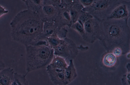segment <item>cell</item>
Instances as JSON below:
<instances>
[{
  "label": "cell",
  "instance_id": "obj_1",
  "mask_svg": "<svg viewBox=\"0 0 130 85\" xmlns=\"http://www.w3.org/2000/svg\"><path fill=\"white\" fill-rule=\"evenodd\" d=\"M44 22L38 14L28 9L19 12L10 23L14 40L25 46L42 34Z\"/></svg>",
  "mask_w": 130,
  "mask_h": 85
},
{
  "label": "cell",
  "instance_id": "obj_2",
  "mask_svg": "<svg viewBox=\"0 0 130 85\" xmlns=\"http://www.w3.org/2000/svg\"><path fill=\"white\" fill-rule=\"evenodd\" d=\"M25 47L26 75L30 72L46 67L54 55V49L48 45H29Z\"/></svg>",
  "mask_w": 130,
  "mask_h": 85
},
{
  "label": "cell",
  "instance_id": "obj_3",
  "mask_svg": "<svg viewBox=\"0 0 130 85\" xmlns=\"http://www.w3.org/2000/svg\"><path fill=\"white\" fill-rule=\"evenodd\" d=\"M127 20L106 19L101 21L100 37L104 40L118 44L124 42L130 36Z\"/></svg>",
  "mask_w": 130,
  "mask_h": 85
},
{
  "label": "cell",
  "instance_id": "obj_4",
  "mask_svg": "<svg viewBox=\"0 0 130 85\" xmlns=\"http://www.w3.org/2000/svg\"><path fill=\"white\" fill-rule=\"evenodd\" d=\"M118 0H94L89 6L82 10L101 21L106 19L114 8Z\"/></svg>",
  "mask_w": 130,
  "mask_h": 85
},
{
  "label": "cell",
  "instance_id": "obj_5",
  "mask_svg": "<svg viewBox=\"0 0 130 85\" xmlns=\"http://www.w3.org/2000/svg\"><path fill=\"white\" fill-rule=\"evenodd\" d=\"M78 52L75 44L67 37L63 39L59 45L54 49V55L62 57L66 61L73 60L76 57Z\"/></svg>",
  "mask_w": 130,
  "mask_h": 85
},
{
  "label": "cell",
  "instance_id": "obj_6",
  "mask_svg": "<svg viewBox=\"0 0 130 85\" xmlns=\"http://www.w3.org/2000/svg\"><path fill=\"white\" fill-rule=\"evenodd\" d=\"M59 6L55 0H44L43 4L37 13L44 22H53L58 13Z\"/></svg>",
  "mask_w": 130,
  "mask_h": 85
},
{
  "label": "cell",
  "instance_id": "obj_7",
  "mask_svg": "<svg viewBox=\"0 0 130 85\" xmlns=\"http://www.w3.org/2000/svg\"><path fill=\"white\" fill-rule=\"evenodd\" d=\"M101 21L93 17L83 24L84 31L83 36L85 40L93 41L99 37L101 34Z\"/></svg>",
  "mask_w": 130,
  "mask_h": 85
},
{
  "label": "cell",
  "instance_id": "obj_8",
  "mask_svg": "<svg viewBox=\"0 0 130 85\" xmlns=\"http://www.w3.org/2000/svg\"><path fill=\"white\" fill-rule=\"evenodd\" d=\"M130 2L118 0L116 5L106 19L127 20L130 17Z\"/></svg>",
  "mask_w": 130,
  "mask_h": 85
},
{
  "label": "cell",
  "instance_id": "obj_9",
  "mask_svg": "<svg viewBox=\"0 0 130 85\" xmlns=\"http://www.w3.org/2000/svg\"><path fill=\"white\" fill-rule=\"evenodd\" d=\"M54 22L55 25L59 29L65 27L66 26L70 28L72 22L69 9L59 6L58 13Z\"/></svg>",
  "mask_w": 130,
  "mask_h": 85
},
{
  "label": "cell",
  "instance_id": "obj_10",
  "mask_svg": "<svg viewBox=\"0 0 130 85\" xmlns=\"http://www.w3.org/2000/svg\"><path fill=\"white\" fill-rule=\"evenodd\" d=\"M46 71L50 80L55 85H66L64 76V71L52 69L48 66Z\"/></svg>",
  "mask_w": 130,
  "mask_h": 85
},
{
  "label": "cell",
  "instance_id": "obj_11",
  "mask_svg": "<svg viewBox=\"0 0 130 85\" xmlns=\"http://www.w3.org/2000/svg\"><path fill=\"white\" fill-rule=\"evenodd\" d=\"M83 7L79 0H73L72 3L68 8L70 11L72 24L78 21Z\"/></svg>",
  "mask_w": 130,
  "mask_h": 85
},
{
  "label": "cell",
  "instance_id": "obj_12",
  "mask_svg": "<svg viewBox=\"0 0 130 85\" xmlns=\"http://www.w3.org/2000/svg\"><path fill=\"white\" fill-rule=\"evenodd\" d=\"M14 71L10 67L4 68L0 72V85H11L14 80Z\"/></svg>",
  "mask_w": 130,
  "mask_h": 85
},
{
  "label": "cell",
  "instance_id": "obj_13",
  "mask_svg": "<svg viewBox=\"0 0 130 85\" xmlns=\"http://www.w3.org/2000/svg\"><path fill=\"white\" fill-rule=\"evenodd\" d=\"M69 61V64L65 69L64 73L66 85L71 82L77 76L73 60H70Z\"/></svg>",
  "mask_w": 130,
  "mask_h": 85
},
{
  "label": "cell",
  "instance_id": "obj_14",
  "mask_svg": "<svg viewBox=\"0 0 130 85\" xmlns=\"http://www.w3.org/2000/svg\"><path fill=\"white\" fill-rule=\"evenodd\" d=\"M68 65L64 58L54 55L52 61L48 66L53 69L64 71Z\"/></svg>",
  "mask_w": 130,
  "mask_h": 85
},
{
  "label": "cell",
  "instance_id": "obj_15",
  "mask_svg": "<svg viewBox=\"0 0 130 85\" xmlns=\"http://www.w3.org/2000/svg\"><path fill=\"white\" fill-rule=\"evenodd\" d=\"M58 29L55 25L54 22H44L43 27V35L47 38L57 34Z\"/></svg>",
  "mask_w": 130,
  "mask_h": 85
},
{
  "label": "cell",
  "instance_id": "obj_16",
  "mask_svg": "<svg viewBox=\"0 0 130 85\" xmlns=\"http://www.w3.org/2000/svg\"><path fill=\"white\" fill-rule=\"evenodd\" d=\"M28 10L37 13L42 6L44 0H23Z\"/></svg>",
  "mask_w": 130,
  "mask_h": 85
},
{
  "label": "cell",
  "instance_id": "obj_17",
  "mask_svg": "<svg viewBox=\"0 0 130 85\" xmlns=\"http://www.w3.org/2000/svg\"><path fill=\"white\" fill-rule=\"evenodd\" d=\"M26 75L15 72L14 80L11 85H28V82L26 78Z\"/></svg>",
  "mask_w": 130,
  "mask_h": 85
},
{
  "label": "cell",
  "instance_id": "obj_18",
  "mask_svg": "<svg viewBox=\"0 0 130 85\" xmlns=\"http://www.w3.org/2000/svg\"><path fill=\"white\" fill-rule=\"evenodd\" d=\"M62 39L56 34L47 38V41L49 46L54 49L59 45Z\"/></svg>",
  "mask_w": 130,
  "mask_h": 85
},
{
  "label": "cell",
  "instance_id": "obj_19",
  "mask_svg": "<svg viewBox=\"0 0 130 85\" xmlns=\"http://www.w3.org/2000/svg\"><path fill=\"white\" fill-rule=\"evenodd\" d=\"M116 56L113 54L110 53L106 54L104 57L103 63L105 66L111 67L113 66L116 63Z\"/></svg>",
  "mask_w": 130,
  "mask_h": 85
},
{
  "label": "cell",
  "instance_id": "obj_20",
  "mask_svg": "<svg viewBox=\"0 0 130 85\" xmlns=\"http://www.w3.org/2000/svg\"><path fill=\"white\" fill-rule=\"evenodd\" d=\"M70 28L73 29L83 37L84 34V31L83 25L80 22L77 21L73 24Z\"/></svg>",
  "mask_w": 130,
  "mask_h": 85
},
{
  "label": "cell",
  "instance_id": "obj_21",
  "mask_svg": "<svg viewBox=\"0 0 130 85\" xmlns=\"http://www.w3.org/2000/svg\"><path fill=\"white\" fill-rule=\"evenodd\" d=\"M93 17H94L89 13L82 10L80 14L78 21L83 25L86 22Z\"/></svg>",
  "mask_w": 130,
  "mask_h": 85
},
{
  "label": "cell",
  "instance_id": "obj_22",
  "mask_svg": "<svg viewBox=\"0 0 130 85\" xmlns=\"http://www.w3.org/2000/svg\"><path fill=\"white\" fill-rule=\"evenodd\" d=\"M113 54L115 56H120L122 53V49L119 48H116L114 49Z\"/></svg>",
  "mask_w": 130,
  "mask_h": 85
},
{
  "label": "cell",
  "instance_id": "obj_23",
  "mask_svg": "<svg viewBox=\"0 0 130 85\" xmlns=\"http://www.w3.org/2000/svg\"><path fill=\"white\" fill-rule=\"evenodd\" d=\"M122 83L124 85H129V74H127L122 79Z\"/></svg>",
  "mask_w": 130,
  "mask_h": 85
},
{
  "label": "cell",
  "instance_id": "obj_24",
  "mask_svg": "<svg viewBox=\"0 0 130 85\" xmlns=\"http://www.w3.org/2000/svg\"><path fill=\"white\" fill-rule=\"evenodd\" d=\"M94 0H79L80 3L84 7L88 6L90 5Z\"/></svg>",
  "mask_w": 130,
  "mask_h": 85
},
{
  "label": "cell",
  "instance_id": "obj_25",
  "mask_svg": "<svg viewBox=\"0 0 130 85\" xmlns=\"http://www.w3.org/2000/svg\"><path fill=\"white\" fill-rule=\"evenodd\" d=\"M8 10H6L5 8L0 5V17L3 15L8 13Z\"/></svg>",
  "mask_w": 130,
  "mask_h": 85
},
{
  "label": "cell",
  "instance_id": "obj_26",
  "mask_svg": "<svg viewBox=\"0 0 130 85\" xmlns=\"http://www.w3.org/2000/svg\"><path fill=\"white\" fill-rule=\"evenodd\" d=\"M5 67L4 63L0 60V72L5 68Z\"/></svg>",
  "mask_w": 130,
  "mask_h": 85
}]
</instances>
